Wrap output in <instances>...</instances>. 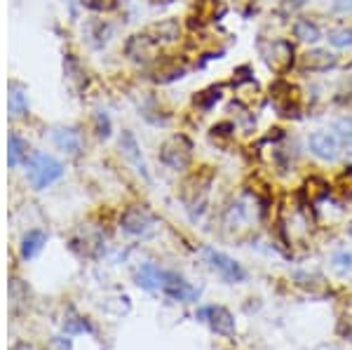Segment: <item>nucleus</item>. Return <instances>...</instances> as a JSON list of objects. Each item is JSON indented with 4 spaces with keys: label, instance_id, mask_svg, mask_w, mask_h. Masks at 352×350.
<instances>
[{
    "label": "nucleus",
    "instance_id": "nucleus-1",
    "mask_svg": "<svg viewBox=\"0 0 352 350\" xmlns=\"http://www.w3.org/2000/svg\"><path fill=\"white\" fill-rule=\"evenodd\" d=\"M258 52L263 61L268 64L270 71L277 76H285L287 71L294 69L296 64V47L287 38H270V41H258Z\"/></svg>",
    "mask_w": 352,
    "mask_h": 350
},
{
    "label": "nucleus",
    "instance_id": "nucleus-2",
    "mask_svg": "<svg viewBox=\"0 0 352 350\" xmlns=\"http://www.w3.org/2000/svg\"><path fill=\"white\" fill-rule=\"evenodd\" d=\"M204 261L207 266L219 275L221 280H226L228 285H240V282L247 280V270L242 268L240 261L230 256V254L214 250V247H204Z\"/></svg>",
    "mask_w": 352,
    "mask_h": 350
},
{
    "label": "nucleus",
    "instance_id": "nucleus-3",
    "mask_svg": "<svg viewBox=\"0 0 352 350\" xmlns=\"http://www.w3.org/2000/svg\"><path fill=\"white\" fill-rule=\"evenodd\" d=\"M61 174H64V167L52 155L36 153L31 157V162H28V182L36 186L38 190L52 186L56 179H61Z\"/></svg>",
    "mask_w": 352,
    "mask_h": 350
},
{
    "label": "nucleus",
    "instance_id": "nucleus-4",
    "mask_svg": "<svg viewBox=\"0 0 352 350\" xmlns=\"http://www.w3.org/2000/svg\"><path fill=\"white\" fill-rule=\"evenodd\" d=\"M160 160L162 165H167L169 169L179 172V169H186L192 160V141L184 134H174L162 144L160 149Z\"/></svg>",
    "mask_w": 352,
    "mask_h": 350
},
{
    "label": "nucleus",
    "instance_id": "nucleus-5",
    "mask_svg": "<svg viewBox=\"0 0 352 350\" xmlns=\"http://www.w3.org/2000/svg\"><path fill=\"white\" fill-rule=\"evenodd\" d=\"M197 320H202V322L209 325V329L217 331L219 336H235L237 331V325H235V318H232V313L226 306H204L197 310Z\"/></svg>",
    "mask_w": 352,
    "mask_h": 350
},
{
    "label": "nucleus",
    "instance_id": "nucleus-6",
    "mask_svg": "<svg viewBox=\"0 0 352 350\" xmlns=\"http://www.w3.org/2000/svg\"><path fill=\"white\" fill-rule=\"evenodd\" d=\"M308 151L322 162H336L340 157V144H338L336 134L327 132V129H315V132H310Z\"/></svg>",
    "mask_w": 352,
    "mask_h": 350
},
{
    "label": "nucleus",
    "instance_id": "nucleus-7",
    "mask_svg": "<svg viewBox=\"0 0 352 350\" xmlns=\"http://www.w3.org/2000/svg\"><path fill=\"white\" fill-rule=\"evenodd\" d=\"M270 97H272V104H275V109H277L280 116H285V118L298 116L300 97H298V89L294 87V85L280 80L275 87L270 89Z\"/></svg>",
    "mask_w": 352,
    "mask_h": 350
},
{
    "label": "nucleus",
    "instance_id": "nucleus-8",
    "mask_svg": "<svg viewBox=\"0 0 352 350\" xmlns=\"http://www.w3.org/2000/svg\"><path fill=\"white\" fill-rule=\"evenodd\" d=\"M336 66H338V56L322 47L308 50L303 56H298V69L305 73H327L336 69Z\"/></svg>",
    "mask_w": 352,
    "mask_h": 350
},
{
    "label": "nucleus",
    "instance_id": "nucleus-9",
    "mask_svg": "<svg viewBox=\"0 0 352 350\" xmlns=\"http://www.w3.org/2000/svg\"><path fill=\"white\" fill-rule=\"evenodd\" d=\"M162 292L172 298V301H181V303L197 301V296H200V292H197L190 282H186L181 275H176V273H169V270L164 273Z\"/></svg>",
    "mask_w": 352,
    "mask_h": 350
},
{
    "label": "nucleus",
    "instance_id": "nucleus-10",
    "mask_svg": "<svg viewBox=\"0 0 352 350\" xmlns=\"http://www.w3.org/2000/svg\"><path fill=\"white\" fill-rule=\"evenodd\" d=\"M254 219V200H249L247 195L244 197H237L235 202L226 210V226L228 228H235V230H244L249 228V223H252Z\"/></svg>",
    "mask_w": 352,
    "mask_h": 350
},
{
    "label": "nucleus",
    "instance_id": "nucleus-11",
    "mask_svg": "<svg viewBox=\"0 0 352 350\" xmlns=\"http://www.w3.org/2000/svg\"><path fill=\"white\" fill-rule=\"evenodd\" d=\"M153 223V214L144 207H129L127 212L122 214V230H127L129 235H146L151 233Z\"/></svg>",
    "mask_w": 352,
    "mask_h": 350
},
{
    "label": "nucleus",
    "instance_id": "nucleus-12",
    "mask_svg": "<svg viewBox=\"0 0 352 350\" xmlns=\"http://www.w3.org/2000/svg\"><path fill=\"white\" fill-rule=\"evenodd\" d=\"M331 132L336 134V139L340 144V153L352 157V116L345 113V116L336 118L331 125Z\"/></svg>",
    "mask_w": 352,
    "mask_h": 350
},
{
    "label": "nucleus",
    "instance_id": "nucleus-13",
    "mask_svg": "<svg viewBox=\"0 0 352 350\" xmlns=\"http://www.w3.org/2000/svg\"><path fill=\"white\" fill-rule=\"evenodd\" d=\"M54 141H56V146H59L61 151H66V153H71V155H78L82 151V137H80V132H78V129H71V127L56 129Z\"/></svg>",
    "mask_w": 352,
    "mask_h": 350
},
{
    "label": "nucleus",
    "instance_id": "nucleus-14",
    "mask_svg": "<svg viewBox=\"0 0 352 350\" xmlns=\"http://www.w3.org/2000/svg\"><path fill=\"white\" fill-rule=\"evenodd\" d=\"M294 31V38L300 43H308V45H315L322 41V28L315 24L312 19H296L292 26Z\"/></svg>",
    "mask_w": 352,
    "mask_h": 350
},
{
    "label": "nucleus",
    "instance_id": "nucleus-15",
    "mask_svg": "<svg viewBox=\"0 0 352 350\" xmlns=\"http://www.w3.org/2000/svg\"><path fill=\"white\" fill-rule=\"evenodd\" d=\"M164 273H167V270H160L155 263H144V266L139 268V285L151 292H155V289L162 292Z\"/></svg>",
    "mask_w": 352,
    "mask_h": 350
},
{
    "label": "nucleus",
    "instance_id": "nucleus-16",
    "mask_svg": "<svg viewBox=\"0 0 352 350\" xmlns=\"http://www.w3.org/2000/svg\"><path fill=\"white\" fill-rule=\"evenodd\" d=\"M221 97H223V85H212V87L202 89L200 94L195 97V106L200 111H212L214 106L219 104Z\"/></svg>",
    "mask_w": 352,
    "mask_h": 350
},
{
    "label": "nucleus",
    "instance_id": "nucleus-17",
    "mask_svg": "<svg viewBox=\"0 0 352 350\" xmlns=\"http://www.w3.org/2000/svg\"><path fill=\"white\" fill-rule=\"evenodd\" d=\"M327 41L333 50H352V26H336L327 33Z\"/></svg>",
    "mask_w": 352,
    "mask_h": 350
},
{
    "label": "nucleus",
    "instance_id": "nucleus-18",
    "mask_svg": "<svg viewBox=\"0 0 352 350\" xmlns=\"http://www.w3.org/2000/svg\"><path fill=\"white\" fill-rule=\"evenodd\" d=\"M43 242H45V233H41V230H31V233L26 235V240H24V247H21V254H24V259L36 256V254L41 252Z\"/></svg>",
    "mask_w": 352,
    "mask_h": 350
},
{
    "label": "nucleus",
    "instance_id": "nucleus-19",
    "mask_svg": "<svg viewBox=\"0 0 352 350\" xmlns=\"http://www.w3.org/2000/svg\"><path fill=\"white\" fill-rule=\"evenodd\" d=\"M305 5H308V0H280L277 14L285 17V19H292V17H296Z\"/></svg>",
    "mask_w": 352,
    "mask_h": 350
},
{
    "label": "nucleus",
    "instance_id": "nucleus-20",
    "mask_svg": "<svg viewBox=\"0 0 352 350\" xmlns=\"http://www.w3.org/2000/svg\"><path fill=\"white\" fill-rule=\"evenodd\" d=\"M333 268L338 270V273H348V270H352V254L348 252H336L331 259Z\"/></svg>",
    "mask_w": 352,
    "mask_h": 350
},
{
    "label": "nucleus",
    "instance_id": "nucleus-21",
    "mask_svg": "<svg viewBox=\"0 0 352 350\" xmlns=\"http://www.w3.org/2000/svg\"><path fill=\"white\" fill-rule=\"evenodd\" d=\"M10 109H12L14 116H21V113L26 111V97L21 89H14V92L10 94Z\"/></svg>",
    "mask_w": 352,
    "mask_h": 350
},
{
    "label": "nucleus",
    "instance_id": "nucleus-22",
    "mask_svg": "<svg viewBox=\"0 0 352 350\" xmlns=\"http://www.w3.org/2000/svg\"><path fill=\"white\" fill-rule=\"evenodd\" d=\"M329 12L336 17H352V0H331Z\"/></svg>",
    "mask_w": 352,
    "mask_h": 350
},
{
    "label": "nucleus",
    "instance_id": "nucleus-23",
    "mask_svg": "<svg viewBox=\"0 0 352 350\" xmlns=\"http://www.w3.org/2000/svg\"><path fill=\"white\" fill-rule=\"evenodd\" d=\"M10 144H12V149H10V151H12V155H10V165H16V162H19V157H21V153H24V151H21L24 146H21V141L16 139V137L10 139Z\"/></svg>",
    "mask_w": 352,
    "mask_h": 350
}]
</instances>
